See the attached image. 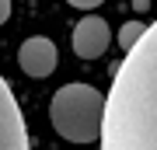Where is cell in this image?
Masks as SVG:
<instances>
[{
  "instance_id": "obj_1",
  "label": "cell",
  "mask_w": 157,
  "mask_h": 150,
  "mask_svg": "<svg viewBox=\"0 0 157 150\" xmlns=\"http://www.w3.org/2000/svg\"><path fill=\"white\" fill-rule=\"evenodd\" d=\"M101 150H157V21L112 77Z\"/></svg>"
},
{
  "instance_id": "obj_2",
  "label": "cell",
  "mask_w": 157,
  "mask_h": 150,
  "mask_svg": "<svg viewBox=\"0 0 157 150\" xmlns=\"http://www.w3.org/2000/svg\"><path fill=\"white\" fill-rule=\"evenodd\" d=\"M105 105L108 94H101L91 84H63L49 101L52 129L70 143H94V140H101Z\"/></svg>"
},
{
  "instance_id": "obj_3",
  "label": "cell",
  "mask_w": 157,
  "mask_h": 150,
  "mask_svg": "<svg viewBox=\"0 0 157 150\" xmlns=\"http://www.w3.org/2000/svg\"><path fill=\"white\" fill-rule=\"evenodd\" d=\"M0 150H28V129L25 115L14 101L11 84L0 77Z\"/></svg>"
},
{
  "instance_id": "obj_4",
  "label": "cell",
  "mask_w": 157,
  "mask_h": 150,
  "mask_svg": "<svg viewBox=\"0 0 157 150\" xmlns=\"http://www.w3.org/2000/svg\"><path fill=\"white\" fill-rule=\"evenodd\" d=\"M112 42H115L112 28H108V21L98 17V14L80 17L77 28H73V52H77L80 60H98V56H105Z\"/></svg>"
},
{
  "instance_id": "obj_5",
  "label": "cell",
  "mask_w": 157,
  "mask_h": 150,
  "mask_svg": "<svg viewBox=\"0 0 157 150\" xmlns=\"http://www.w3.org/2000/svg\"><path fill=\"white\" fill-rule=\"evenodd\" d=\"M56 63H59V52L52 45V39L35 35V39H25L21 49H17V67L28 73V77H35V80H45L56 70Z\"/></svg>"
},
{
  "instance_id": "obj_6",
  "label": "cell",
  "mask_w": 157,
  "mask_h": 150,
  "mask_svg": "<svg viewBox=\"0 0 157 150\" xmlns=\"http://www.w3.org/2000/svg\"><path fill=\"white\" fill-rule=\"evenodd\" d=\"M147 28H150V25H143V21H126L122 28H119L115 42L122 45V52H133V49H136V42L147 35Z\"/></svg>"
},
{
  "instance_id": "obj_7",
  "label": "cell",
  "mask_w": 157,
  "mask_h": 150,
  "mask_svg": "<svg viewBox=\"0 0 157 150\" xmlns=\"http://www.w3.org/2000/svg\"><path fill=\"white\" fill-rule=\"evenodd\" d=\"M70 7H80V11H91V7H98L101 0H67Z\"/></svg>"
},
{
  "instance_id": "obj_8",
  "label": "cell",
  "mask_w": 157,
  "mask_h": 150,
  "mask_svg": "<svg viewBox=\"0 0 157 150\" xmlns=\"http://www.w3.org/2000/svg\"><path fill=\"white\" fill-rule=\"evenodd\" d=\"M11 17V0H0V25Z\"/></svg>"
},
{
  "instance_id": "obj_9",
  "label": "cell",
  "mask_w": 157,
  "mask_h": 150,
  "mask_svg": "<svg viewBox=\"0 0 157 150\" xmlns=\"http://www.w3.org/2000/svg\"><path fill=\"white\" fill-rule=\"evenodd\" d=\"M133 11H150V0H133Z\"/></svg>"
}]
</instances>
